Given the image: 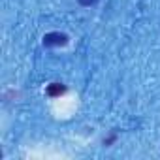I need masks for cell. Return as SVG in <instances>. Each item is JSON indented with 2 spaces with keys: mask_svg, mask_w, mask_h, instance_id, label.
<instances>
[{
  "mask_svg": "<svg viewBox=\"0 0 160 160\" xmlns=\"http://www.w3.org/2000/svg\"><path fill=\"white\" fill-rule=\"evenodd\" d=\"M77 2L81 4V6H92V4L96 2V0H77Z\"/></svg>",
  "mask_w": 160,
  "mask_h": 160,
  "instance_id": "obj_3",
  "label": "cell"
},
{
  "mask_svg": "<svg viewBox=\"0 0 160 160\" xmlns=\"http://www.w3.org/2000/svg\"><path fill=\"white\" fill-rule=\"evenodd\" d=\"M68 43V36L62 32H47L43 36V45L45 47H64Z\"/></svg>",
  "mask_w": 160,
  "mask_h": 160,
  "instance_id": "obj_1",
  "label": "cell"
},
{
  "mask_svg": "<svg viewBox=\"0 0 160 160\" xmlns=\"http://www.w3.org/2000/svg\"><path fill=\"white\" fill-rule=\"evenodd\" d=\"M115 138H117L115 134H113V136H109L108 139H104V145H109V143H113V141H115Z\"/></svg>",
  "mask_w": 160,
  "mask_h": 160,
  "instance_id": "obj_4",
  "label": "cell"
},
{
  "mask_svg": "<svg viewBox=\"0 0 160 160\" xmlns=\"http://www.w3.org/2000/svg\"><path fill=\"white\" fill-rule=\"evenodd\" d=\"M47 96H51V98H57V96H60V94H64L66 92V87L62 85V83H51L49 87H47Z\"/></svg>",
  "mask_w": 160,
  "mask_h": 160,
  "instance_id": "obj_2",
  "label": "cell"
}]
</instances>
